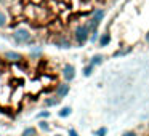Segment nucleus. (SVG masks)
Returning <instances> with one entry per match:
<instances>
[{"instance_id":"obj_14","label":"nucleus","mask_w":149,"mask_h":136,"mask_svg":"<svg viewBox=\"0 0 149 136\" xmlns=\"http://www.w3.org/2000/svg\"><path fill=\"white\" fill-rule=\"evenodd\" d=\"M95 66L93 64H90V62H87V64L84 66V67H82V75H84V77H91V75H93V72H95Z\"/></svg>"},{"instance_id":"obj_16","label":"nucleus","mask_w":149,"mask_h":136,"mask_svg":"<svg viewBox=\"0 0 149 136\" xmlns=\"http://www.w3.org/2000/svg\"><path fill=\"white\" fill-rule=\"evenodd\" d=\"M8 21H10L8 13L3 10H0V29H5V27L8 26Z\"/></svg>"},{"instance_id":"obj_8","label":"nucleus","mask_w":149,"mask_h":136,"mask_svg":"<svg viewBox=\"0 0 149 136\" xmlns=\"http://www.w3.org/2000/svg\"><path fill=\"white\" fill-rule=\"evenodd\" d=\"M59 103H61V98H58L55 93H53L52 96L43 98V101H42V109H52V107L59 106Z\"/></svg>"},{"instance_id":"obj_27","label":"nucleus","mask_w":149,"mask_h":136,"mask_svg":"<svg viewBox=\"0 0 149 136\" xmlns=\"http://www.w3.org/2000/svg\"><path fill=\"white\" fill-rule=\"evenodd\" d=\"M7 136H11V135H7Z\"/></svg>"},{"instance_id":"obj_7","label":"nucleus","mask_w":149,"mask_h":136,"mask_svg":"<svg viewBox=\"0 0 149 136\" xmlns=\"http://www.w3.org/2000/svg\"><path fill=\"white\" fill-rule=\"evenodd\" d=\"M69 91H71V85H69V82H59V83H56L55 87V94L58 98H61V99H64L66 96L69 94Z\"/></svg>"},{"instance_id":"obj_20","label":"nucleus","mask_w":149,"mask_h":136,"mask_svg":"<svg viewBox=\"0 0 149 136\" xmlns=\"http://www.w3.org/2000/svg\"><path fill=\"white\" fill-rule=\"evenodd\" d=\"M95 136H107V126H100L93 131Z\"/></svg>"},{"instance_id":"obj_6","label":"nucleus","mask_w":149,"mask_h":136,"mask_svg":"<svg viewBox=\"0 0 149 136\" xmlns=\"http://www.w3.org/2000/svg\"><path fill=\"white\" fill-rule=\"evenodd\" d=\"M75 75H77L75 66H74V64H69V62H66V64L63 66V69H61V77H63V80H64V82H69V83H71V82L75 78Z\"/></svg>"},{"instance_id":"obj_12","label":"nucleus","mask_w":149,"mask_h":136,"mask_svg":"<svg viewBox=\"0 0 149 136\" xmlns=\"http://www.w3.org/2000/svg\"><path fill=\"white\" fill-rule=\"evenodd\" d=\"M130 51H132V46H130V45L120 46L119 50H116V51L112 53V58H122V56H127Z\"/></svg>"},{"instance_id":"obj_17","label":"nucleus","mask_w":149,"mask_h":136,"mask_svg":"<svg viewBox=\"0 0 149 136\" xmlns=\"http://www.w3.org/2000/svg\"><path fill=\"white\" fill-rule=\"evenodd\" d=\"M36 117H37L39 120H42V119H47V120H48L50 117H52V112H50L48 109H42V110H39V112H37Z\"/></svg>"},{"instance_id":"obj_10","label":"nucleus","mask_w":149,"mask_h":136,"mask_svg":"<svg viewBox=\"0 0 149 136\" xmlns=\"http://www.w3.org/2000/svg\"><path fill=\"white\" fill-rule=\"evenodd\" d=\"M37 128H39L42 133H52L53 126H52V123H50L47 119H42V120L37 122Z\"/></svg>"},{"instance_id":"obj_9","label":"nucleus","mask_w":149,"mask_h":136,"mask_svg":"<svg viewBox=\"0 0 149 136\" xmlns=\"http://www.w3.org/2000/svg\"><path fill=\"white\" fill-rule=\"evenodd\" d=\"M111 40H112V35H111L109 31H106V32H103V34L100 35V40H98L96 45L100 46V48H106V46H109Z\"/></svg>"},{"instance_id":"obj_11","label":"nucleus","mask_w":149,"mask_h":136,"mask_svg":"<svg viewBox=\"0 0 149 136\" xmlns=\"http://www.w3.org/2000/svg\"><path fill=\"white\" fill-rule=\"evenodd\" d=\"M104 55H101V53H95V55H91L90 56V59H88V62L90 64H93L95 67H98V66H101L104 62Z\"/></svg>"},{"instance_id":"obj_5","label":"nucleus","mask_w":149,"mask_h":136,"mask_svg":"<svg viewBox=\"0 0 149 136\" xmlns=\"http://www.w3.org/2000/svg\"><path fill=\"white\" fill-rule=\"evenodd\" d=\"M2 58H3L7 62H10V64H19V62L24 61L23 53L15 51V50H5V51L2 53Z\"/></svg>"},{"instance_id":"obj_3","label":"nucleus","mask_w":149,"mask_h":136,"mask_svg":"<svg viewBox=\"0 0 149 136\" xmlns=\"http://www.w3.org/2000/svg\"><path fill=\"white\" fill-rule=\"evenodd\" d=\"M104 18H106V10L101 8V7H95L93 10L90 11V16H88V19H87L90 29L91 31L100 29L101 24H103V21H104Z\"/></svg>"},{"instance_id":"obj_24","label":"nucleus","mask_w":149,"mask_h":136,"mask_svg":"<svg viewBox=\"0 0 149 136\" xmlns=\"http://www.w3.org/2000/svg\"><path fill=\"white\" fill-rule=\"evenodd\" d=\"M43 0H31V3H34V5H40Z\"/></svg>"},{"instance_id":"obj_22","label":"nucleus","mask_w":149,"mask_h":136,"mask_svg":"<svg viewBox=\"0 0 149 136\" xmlns=\"http://www.w3.org/2000/svg\"><path fill=\"white\" fill-rule=\"evenodd\" d=\"M68 136H80L75 128H68Z\"/></svg>"},{"instance_id":"obj_2","label":"nucleus","mask_w":149,"mask_h":136,"mask_svg":"<svg viewBox=\"0 0 149 136\" xmlns=\"http://www.w3.org/2000/svg\"><path fill=\"white\" fill-rule=\"evenodd\" d=\"M90 35H91V29L88 26L87 21L84 23H79L77 26L72 29V40H74V45L82 48L90 42Z\"/></svg>"},{"instance_id":"obj_4","label":"nucleus","mask_w":149,"mask_h":136,"mask_svg":"<svg viewBox=\"0 0 149 136\" xmlns=\"http://www.w3.org/2000/svg\"><path fill=\"white\" fill-rule=\"evenodd\" d=\"M52 42H53V45H55L56 48H61V50H69V48H72V45H74V40L69 39L68 35H63V34L55 35Z\"/></svg>"},{"instance_id":"obj_19","label":"nucleus","mask_w":149,"mask_h":136,"mask_svg":"<svg viewBox=\"0 0 149 136\" xmlns=\"http://www.w3.org/2000/svg\"><path fill=\"white\" fill-rule=\"evenodd\" d=\"M100 29H95V31H91V35H90V43H98V40H100Z\"/></svg>"},{"instance_id":"obj_26","label":"nucleus","mask_w":149,"mask_h":136,"mask_svg":"<svg viewBox=\"0 0 149 136\" xmlns=\"http://www.w3.org/2000/svg\"><path fill=\"white\" fill-rule=\"evenodd\" d=\"M5 2H7V0H0V5H2V3H5Z\"/></svg>"},{"instance_id":"obj_25","label":"nucleus","mask_w":149,"mask_h":136,"mask_svg":"<svg viewBox=\"0 0 149 136\" xmlns=\"http://www.w3.org/2000/svg\"><path fill=\"white\" fill-rule=\"evenodd\" d=\"M53 136H64V135H63V133H55Z\"/></svg>"},{"instance_id":"obj_13","label":"nucleus","mask_w":149,"mask_h":136,"mask_svg":"<svg viewBox=\"0 0 149 136\" xmlns=\"http://www.w3.org/2000/svg\"><path fill=\"white\" fill-rule=\"evenodd\" d=\"M39 131L40 130L37 126H26V128L21 131L19 136H39Z\"/></svg>"},{"instance_id":"obj_21","label":"nucleus","mask_w":149,"mask_h":136,"mask_svg":"<svg viewBox=\"0 0 149 136\" xmlns=\"http://www.w3.org/2000/svg\"><path fill=\"white\" fill-rule=\"evenodd\" d=\"M120 136H138V133H136L135 130H127V131H123Z\"/></svg>"},{"instance_id":"obj_23","label":"nucleus","mask_w":149,"mask_h":136,"mask_svg":"<svg viewBox=\"0 0 149 136\" xmlns=\"http://www.w3.org/2000/svg\"><path fill=\"white\" fill-rule=\"evenodd\" d=\"M144 42H146V45H149V31L144 34Z\"/></svg>"},{"instance_id":"obj_1","label":"nucleus","mask_w":149,"mask_h":136,"mask_svg":"<svg viewBox=\"0 0 149 136\" xmlns=\"http://www.w3.org/2000/svg\"><path fill=\"white\" fill-rule=\"evenodd\" d=\"M11 42L16 46H27V48H32V46H37V39L34 37V34L31 32V29L24 26L15 27L13 32L10 34Z\"/></svg>"},{"instance_id":"obj_18","label":"nucleus","mask_w":149,"mask_h":136,"mask_svg":"<svg viewBox=\"0 0 149 136\" xmlns=\"http://www.w3.org/2000/svg\"><path fill=\"white\" fill-rule=\"evenodd\" d=\"M40 56H42V50L39 48V46H32V48H31V51H29V58H40Z\"/></svg>"},{"instance_id":"obj_15","label":"nucleus","mask_w":149,"mask_h":136,"mask_svg":"<svg viewBox=\"0 0 149 136\" xmlns=\"http://www.w3.org/2000/svg\"><path fill=\"white\" fill-rule=\"evenodd\" d=\"M71 114H72V107L71 106H63L61 109L58 110V117H59V119H68Z\"/></svg>"}]
</instances>
